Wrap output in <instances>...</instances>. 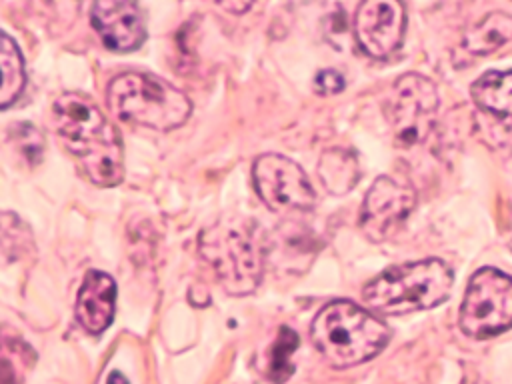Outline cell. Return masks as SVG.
I'll return each mask as SVG.
<instances>
[{
    "instance_id": "obj_14",
    "label": "cell",
    "mask_w": 512,
    "mask_h": 384,
    "mask_svg": "<svg viewBox=\"0 0 512 384\" xmlns=\"http://www.w3.org/2000/svg\"><path fill=\"white\" fill-rule=\"evenodd\" d=\"M470 92L474 102L482 110L502 118L512 116V70L508 72L492 70L482 74L472 84Z\"/></svg>"
},
{
    "instance_id": "obj_12",
    "label": "cell",
    "mask_w": 512,
    "mask_h": 384,
    "mask_svg": "<svg viewBox=\"0 0 512 384\" xmlns=\"http://www.w3.org/2000/svg\"><path fill=\"white\" fill-rule=\"evenodd\" d=\"M116 308V282L100 270H88L76 298V320L90 334L104 332Z\"/></svg>"
},
{
    "instance_id": "obj_4",
    "label": "cell",
    "mask_w": 512,
    "mask_h": 384,
    "mask_svg": "<svg viewBox=\"0 0 512 384\" xmlns=\"http://www.w3.org/2000/svg\"><path fill=\"white\" fill-rule=\"evenodd\" d=\"M452 282L454 274L448 264L426 258L382 270L364 286L362 298L380 314L400 316L438 306L448 298Z\"/></svg>"
},
{
    "instance_id": "obj_7",
    "label": "cell",
    "mask_w": 512,
    "mask_h": 384,
    "mask_svg": "<svg viewBox=\"0 0 512 384\" xmlns=\"http://www.w3.org/2000/svg\"><path fill=\"white\" fill-rule=\"evenodd\" d=\"M460 328L472 338H490L512 328V278L496 268H480L468 282Z\"/></svg>"
},
{
    "instance_id": "obj_1",
    "label": "cell",
    "mask_w": 512,
    "mask_h": 384,
    "mask_svg": "<svg viewBox=\"0 0 512 384\" xmlns=\"http://www.w3.org/2000/svg\"><path fill=\"white\" fill-rule=\"evenodd\" d=\"M56 134L78 158L96 186H116L124 176L122 142L116 128L84 94L66 92L52 106Z\"/></svg>"
},
{
    "instance_id": "obj_18",
    "label": "cell",
    "mask_w": 512,
    "mask_h": 384,
    "mask_svg": "<svg viewBox=\"0 0 512 384\" xmlns=\"http://www.w3.org/2000/svg\"><path fill=\"white\" fill-rule=\"evenodd\" d=\"M10 140L14 142L18 154L28 162V164H38L42 160V148H44V138L36 130L34 124L30 122H18L10 126Z\"/></svg>"
},
{
    "instance_id": "obj_11",
    "label": "cell",
    "mask_w": 512,
    "mask_h": 384,
    "mask_svg": "<svg viewBox=\"0 0 512 384\" xmlns=\"http://www.w3.org/2000/svg\"><path fill=\"white\" fill-rule=\"evenodd\" d=\"M90 20L108 50L132 52L146 40L144 16L134 2H96L90 10Z\"/></svg>"
},
{
    "instance_id": "obj_9",
    "label": "cell",
    "mask_w": 512,
    "mask_h": 384,
    "mask_svg": "<svg viewBox=\"0 0 512 384\" xmlns=\"http://www.w3.org/2000/svg\"><path fill=\"white\" fill-rule=\"evenodd\" d=\"M414 204L412 186L392 176H378L362 200L358 226L368 240L384 242L404 224Z\"/></svg>"
},
{
    "instance_id": "obj_6",
    "label": "cell",
    "mask_w": 512,
    "mask_h": 384,
    "mask_svg": "<svg viewBox=\"0 0 512 384\" xmlns=\"http://www.w3.org/2000/svg\"><path fill=\"white\" fill-rule=\"evenodd\" d=\"M438 112V90L422 74H402L390 88L384 114L394 140L402 148L416 146L428 138Z\"/></svg>"
},
{
    "instance_id": "obj_8",
    "label": "cell",
    "mask_w": 512,
    "mask_h": 384,
    "mask_svg": "<svg viewBox=\"0 0 512 384\" xmlns=\"http://www.w3.org/2000/svg\"><path fill=\"white\" fill-rule=\"evenodd\" d=\"M258 196L276 212L310 210L316 202L314 188L304 170L282 154H262L252 166Z\"/></svg>"
},
{
    "instance_id": "obj_5",
    "label": "cell",
    "mask_w": 512,
    "mask_h": 384,
    "mask_svg": "<svg viewBox=\"0 0 512 384\" xmlns=\"http://www.w3.org/2000/svg\"><path fill=\"white\" fill-rule=\"evenodd\" d=\"M108 106L124 122L168 132L182 126L192 104L166 80L148 72H124L108 84Z\"/></svg>"
},
{
    "instance_id": "obj_20",
    "label": "cell",
    "mask_w": 512,
    "mask_h": 384,
    "mask_svg": "<svg viewBox=\"0 0 512 384\" xmlns=\"http://www.w3.org/2000/svg\"><path fill=\"white\" fill-rule=\"evenodd\" d=\"M224 10H230V12H236V14H240V12H246L252 4H220Z\"/></svg>"
},
{
    "instance_id": "obj_15",
    "label": "cell",
    "mask_w": 512,
    "mask_h": 384,
    "mask_svg": "<svg viewBox=\"0 0 512 384\" xmlns=\"http://www.w3.org/2000/svg\"><path fill=\"white\" fill-rule=\"evenodd\" d=\"M512 40V16L490 12L464 34V48L472 54H488Z\"/></svg>"
},
{
    "instance_id": "obj_10",
    "label": "cell",
    "mask_w": 512,
    "mask_h": 384,
    "mask_svg": "<svg viewBox=\"0 0 512 384\" xmlns=\"http://www.w3.org/2000/svg\"><path fill=\"white\" fill-rule=\"evenodd\" d=\"M404 26V6L392 0L360 2L354 14L356 42L372 58H386L396 52L404 38Z\"/></svg>"
},
{
    "instance_id": "obj_21",
    "label": "cell",
    "mask_w": 512,
    "mask_h": 384,
    "mask_svg": "<svg viewBox=\"0 0 512 384\" xmlns=\"http://www.w3.org/2000/svg\"><path fill=\"white\" fill-rule=\"evenodd\" d=\"M106 384H128V380L120 374V372H112L110 376H108V382Z\"/></svg>"
},
{
    "instance_id": "obj_16",
    "label": "cell",
    "mask_w": 512,
    "mask_h": 384,
    "mask_svg": "<svg viewBox=\"0 0 512 384\" xmlns=\"http://www.w3.org/2000/svg\"><path fill=\"white\" fill-rule=\"evenodd\" d=\"M2 46H0V62H2V88H0V106L8 108L22 92L26 84L24 76V60L16 46V42L2 32Z\"/></svg>"
},
{
    "instance_id": "obj_13",
    "label": "cell",
    "mask_w": 512,
    "mask_h": 384,
    "mask_svg": "<svg viewBox=\"0 0 512 384\" xmlns=\"http://www.w3.org/2000/svg\"><path fill=\"white\" fill-rule=\"evenodd\" d=\"M318 176L330 194L342 196L350 192L360 180V164L356 154L348 148L324 150L318 162Z\"/></svg>"
},
{
    "instance_id": "obj_2",
    "label": "cell",
    "mask_w": 512,
    "mask_h": 384,
    "mask_svg": "<svg viewBox=\"0 0 512 384\" xmlns=\"http://www.w3.org/2000/svg\"><path fill=\"white\" fill-rule=\"evenodd\" d=\"M314 348L336 368H350L374 358L390 340V328L350 300H332L310 326Z\"/></svg>"
},
{
    "instance_id": "obj_3",
    "label": "cell",
    "mask_w": 512,
    "mask_h": 384,
    "mask_svg": "<svg viewBox=\"0 0 512 384\" xmlns=\"http://www.w3.org/2000/svg\"><path fill=\"white\" fill-rule=\"evenodd\" d=\"M198 248L228 294L246 296L258 288L264 264V242L254 222L222 218L202 230Z\"/></svg>"
},
{
    "instance_id": "obj_19",
    "label": "cell",
    "mask_w": 512,
    "mask_h": 384,
    "mask_svg": "<svg viewBox=\"0 0 512 384\" xmlns=\"http://www.w3.org/2000/svg\"><path fill=\"white\" fill-rule=\"evenodd\" d=\"M314 90L322 96H332L344 90V76L338 70L324 68L314 78Z\"/></svg>"
},
{
    "instance_id": "obj_17",
    "label": "cell",
    "mask_w": 512,
    "mask_h": 384,
    "mask_svg": "<svg viewBox=\"0 0 512 384\" xmlns=\"http://www.w3.org/2000/svg\"><path fill=\"white\" fill-rule=\"evenodd\" d=\"M298 346V336L292 328L282 326L278 330V338L270 348V360H268V374L276 384L286 382L292 376L294 364L292 356Z\"/></svg>"
}]
</instances>
